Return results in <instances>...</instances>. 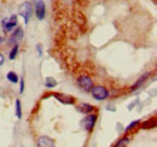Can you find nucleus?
Wrapping results in <instances>:
<instances>
[{
    "instance_id": "f257e3e1",
    "label": "nucleus",
    "mask_w": 157,
    "mask_h": 147,
    "mask_svg": "<svg viewBox=\"0 0 157 147\" xmlns=\"http://www.w3.org/2000/svg\"><path fill=\"white\" fill-rule=\"evenodd\" d=\"M98 121V115L96 112H92V113H88L83 117V119L81 121V127L83 128L85 131L87 133H92L93 129L96 127V123Z\"/></svg>"
},
{
    "instance_id": "f03ea898",
    "label": "nucleus",
    "mask_w": 157,
    "mask_h": 147,
    "mask_svg": "<svg viewBox=\"0 0 157 147\" xmlns=\"http://www.w3.org/2000/svg\"><path fill=\"white\" fill-rule=\"evenodd\" d=\"M18 15L23 18L24 24L27 25L29 23V19L33 15V4L30 1H24L18 9Z\"/></svg>"
},
{
    "instance_id": "7ed1b4c3",
    "label": "nucleus",
    "mask_w": 157,
    "mask_h": 147,
    "mask_svg": "<svg viewBox=\"0 0 157 147\" xmlns=\"http://www.w3.org/2000/svg\"><path fill=\"white\" fill-rule=\"evenodd\" d=\"M91 94H92L93 99H96L98 101H103V100L109 98L110 92H109V89L106 87L98 85V86H93V88L91 89Z\"/></svg>"
},
{
    "instance_id": "20e7f679",
    "label": "nucleus",
    "mask_w": 157,
    "mask_h": 147,
    "mask_svg": "<svg viewBox=\"0 0 157 147\" xmlns=\"http://www.w3.org/2000/svg\"><path fill=\"white\" fill-rule=\"evenodd\" d=\"M18 24V16L17 15H12L9 18H4L1 21V28L4 33H10L12 30H15L17 28Z\"/></svg>"
},
{
    "instance_id": "39448f33",
    "label": "nucleus",
    "mask_w": 157,
    "mask_h": 147,
    "mask_svg": "<svg viewBox=\"0 0 157 147\" xmlns=\"http://www.w3.org/2000/svg\"><path fill=\"white\" fill-rule=\"evenodd\" d=\"M78 86L80 89H82L83 92H91V89L93 88L94 83L93 80L87 76V75H81L78 78Z\"/></svg>"
},
{
    "instance_id": "423d86ee",
    "label": "nucleus",
    "mask_w": 157,
    "mask_h": 147,
    "mask_svg": "<svg viewBox=\"0 0 157 147\" xmlns=\"http://www.w3.org/2000/svg\"><path fill=\"white\" fill-rule=\"evenodd\" d=\"M33 6L35 9V16L39 21H44L46 17V5L44 0H33Z\"/></svg>"
},
{
    "instance_id": "0eeeda50",
    "label": "nucleus",
    "mask_w": 157,
    "mask_h": 147,
    "mask_svg": "<svg viewBox=\"0 0 157 147\" xmlns=\"http://www.w3.org/2000/svg\"><path fill=\"white\" fill-rule=\"evenodd\" d=\"M52 96L58 100L60 104H64V105H75L76 103V99L71 95H68V94H63V93H52Z\"/></svg>"
},
{
    "instance_id": "6e6552de",
    "label": "nucleus",
    "mask_w": 157,
    "mask_h": 147,
    "mask_svg": "<svg viewBox=\"0 0 157 147\" xmlns=\"http://www.w3.org/2000/svg\"><path fill=\"white\" fill-rule=\"evenodd\" d=\"M24 36V32H23V29L22 28H16L15 30H12V34H11V36L9 37V40H7V45H17L18 42H20L21 40L23 39Z\"/></svg>"
},
{
    "instance_id": "1a4fd4ad",
    "label": "nucleus",
    "mask_w": 157,
    "mask_h": 147,
    "mask_svg": "<svg viewBox=\"0 0 157 147\" xmlns=\"http://www.w3.org/2000/svg\"><path fill=\"white\" fill-rule=\"evenodd\" d=\"M36 145L38 147H56V142L52 138L47 135H41L36 140Z\"/></svg>"
},
{
    "instance_id": "9d476101",
    "label": "nucleus",
    "mask_w": 157,
    "mask_h": 147,
    "mask_svg": "<svg viewBox=\"0 0 157 147\" xmlns=\"http://www.w3.org/2000/svg\"><path fill=\"white\" fill-rule=\"evenodd\" d=\"M150 76H151V73L149 71V73H145V74H143L140 77H138V80L136 81V83L131 87V92H134V91H137V89H139L143 85H145V82L150 78Z\"/></svg>"
},
{
    "instance_id": "9b49d317",
    "label": "nucleus",
    "mask_w": 157,
    "mask_h": 147,
    "mask_svg": "<svg viewBox=\"0 0 157 147\" xmlns=\"http://www.w3.org/2000/svg\"><path fill=\"white\" fill-rule=\"evenodd\" d=\"M76 110L80 113H83V115H88V113H92L96 111V107L91 104H87V103H81L76 106Z\"/></svg>"
},
{
    "instance_id": "f8f14e48",
    "label": "nucleus",
    "mask_w": 157,
    "mask_h": 147,
    "mask_svg": "<svg viewBox=\"0 0 157 147\" xmlns=\"http://www.w3.org/2000/svg\"><path fill=\"white\" fill-rule=\"evenodd\" d=\"M44 85H45V88H47V89H52V88L57 87L58 82H57V80H56L55 77H51V76H48V77H45Z\"/></svg>"
},
{
    "instance_id": "ddd939ff",
    "label": "nucleus",
    "mask_w": 157,
    "mask_h": 147,
    "mask_svg": "<svg viewBox=\"0 0 157 147\" xmlns=\"http://www.w3.org/2000/svg\"><path fill=\"white\" fill-rule=\"evenodd\" d=\"M129 144H131V138H129L128 135H126V136L118 139L113 147H127Z\"/></svg>"
},
{
    "instance_id": "4468645a",
    "label": "nucleus",
    "mask_w": 157,
    "mask_h": 147,
    "mask_svg": "<svg viewBox=\"0 0 157 147\" xmlns=\"http://www.w3.org/2000/svg\"><path fill=\"white\" fill-rule=\"evenodd\" d=\"M141 128L145 129V130H149V129H154L156 127V119L155 118H151V119H146L145 122L140 123Z\"/></svg>"
},
{
    "instance_id": "2eb2a0df",
    "label": "nucleus",
    "mask_w": 157,
    "mask_h": 147,
    "mask_svg": "<svg viewBox=\"0 0 157 147\" xmlns=\"http://www.w3.org/2000/svg\"><path fill=\"white\" fill-rule=\"evenodd\" d=\"M15 115L18 119L22 118L23 112H22V103H21L20 99H16V103H15Z\"/></svg>"
},
{
    "instance_id": "dca6fc26",
    "label": "nucleus",
    "mask_w": 157,
    "mask_h": 147,
    "mask_svg": "<svg viewBox=\"0 0 157 147\" xmlns=\"http://www.w3.org/2000/svg\"><path fill=\"white\" fill-rule=\"evenodd\" d=\"M6 78H7V81H10L11 83H18V81H20L18 75L15 73V71H9V73L6 74Z\"/></svg>"
},
{
    "instance_id": "f3484780",
    "label": "nucleus",
    "mask_w": 157,
    "mask_h": 147,
    "mask_svg": "<svg viewBox=\"0 0 157 147\" xmlns=\"http://www.w3.org/2000/svg\"><path fill=\"white\" fill-rule=\"evenodd\" d=\"M18 51H20V45L18 43L17 45H13L12 48H11V51H10V53H9V59L10 60H15L17 55H18Z\"/></svg>"
},
{
    "instance_id": "a211bd4d",
    "label": "nucleus",
    "mask_w": 157,
    "mask_h": 147,
    "mask_svg": "<svg viewBox=\"0 0 157 147\" xmlns=\"http://www.w3.org/2000/svg\"><path fill=\"white\" fill-rule=\"evenodd\" d=\"M140 123H141V121H140V119H137V121H133V122H131V123H129V124L126 127L124 131H126V133H128V131H131V130L136 129L138 126H140Z\"/></svg>"
},
{
    "instance_id": "6ab92c4d",
    "label": "nucleus",
    "mask_w": 157,
    "mask_h": 147,
    "mask_svg": "<svg viewBox=\"0 0 157 147\" xmlns=\"http://www.w3.org/2000/svg\"><path fill=\"white\" fill-rule=\"evenodd\" d=\"M20 93L21 94H23L24 93V80L23 78H20Z\"/></svg>"
},
{
    "instance_id": "aec40b11",
    "label": "nucleus",
    "mask_w": 157,
    "mask_h": 147,
    "mask_svg": "<svg viewBox=\"0 0 157 147\" xmlns=\"http://www.w3.org/2000/svg\"><path fill=\"white\" fill-rule=\"evenodd\" d=\"M36 51H38L39 57H41V55H42V45H41V43H38V45H36Z\"/></svg>"
},
{
    "instance_id": "412c9836",
    "label": "nucleus",
    "mask_w": 157,
    "mask_h": 147,
    "mask_svg": "<svg viewBox=\"0 0 157 147\" xmlns=\"http://www.w3.org/2000/svg\"><path fill=\"white\" fill-rule=\"evenodd\" d=\"M137 103H138V100H136L134 103H131V104L128 105V110H132V109H133V107L136 106V104H137Z\"/></svg>"
},
{
    "instance_id": "4be33fe9",
    "label": "nucleus",
    "mask_w": 157,
    "mask_h": 147,
    "mask_svg": "<svg viewBox=\"0 0 157 147\" xmlns=\"http://www.w3.org/2000/svg\"><path fill=\"white\" fill-rule=\"evenodd\" d=\"M4 62H5V57H4L2 53H0V66L4 64Z\"/></svg>"
},
{
    "instance_id": "5701e85b",
    "label": "nucleus",
    "mask_w": 157,
    "mask_h": 147,
    "mask_svg": "<svg viewBox=\"0 0 157 147\" xmlns=\"http://www.w3.org/2000/svg\"><path fill=\"white\" fill-rule=\"evenodd\" d=\"M4 40H5L4 37H0V43H2V42H4Z\"/></svg>"
},
{
    "instance_id": "b1692460",
    "label": "nucleus",
    "mask_w": 157,
    "mask_h": 147,
    "mask_svg": "<svg viewBox=\"0 0 157 147\" xmlns=\"http://www.w3.org/2000/svg\"><path fill=\"white\" fill-rule=\"evenodd\" d=\"M22 147H24V146H22Z\"/></svg>"
}]
</instances>
